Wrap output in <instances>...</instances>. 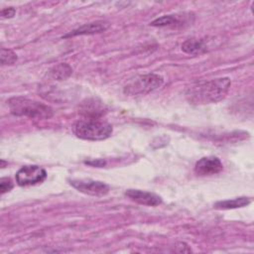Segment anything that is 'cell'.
Masks as SVG:
<instances>
[{"instance_id": "9", "label": "cell", "mask_w": 254, "mask_h": 254, "mask_svg": "<svg viewBox=\"0 0 254 254\" xmlns=\"http://www.w3.org/2000/svg\"><path fill=\"white\" fill-rule=\"evenodd\" d=\"M109 28V23L106 21H95L92 23L84 24L77 29L71 31L67 35H65L64 38H68V37H74V36H80V35H92V34H97L106 31Z\"/></svg>"}, {"instance_id": "11", "label": "cell", "mask_w": 254, "mask_h": 254, "mask_svg": "<svg viewBox=\"0 0 254 254\" xmlns=\"http://www.w3.org/2000/svg\"><path fill=\"white\" fill-rule=\"evenodd\" d=\"M251 202V199L246 196L236 197L233 199H226V200H220L215 202L214 207L218 209H232V208H238V207H244L248 205Z\"/></svg>"}, {"instance_id": "13", "label": "cell", "mask_w": 254, "mask_h": 254, "mask_svg": "<svg viewBox=\"0 0 254 254\" xmlns=\"http://www.w3.org/2000/svg\"><path fill=\"white\" fill-rule=\"evenodd\" d=\"M179 24H182V22L177 15H165L155 19L151 23L154 27H172Z\"/></svg>"}, {"instance_id": "4", "label": "cell", "mask_w": 254, "mask_h": 254, "mask_svg": "<svg viewBox=\"0 0 254 254\" xmlns=\"http://www.w3.org/2000/svg\"><path fill=\"white\" fill-rule=\"evenodd\" d=\"M164 83L163 76L155 73L140 75L124 87V93L128 95H145L150 93Z\"/></svg>"}, {"instance_id": "15", "label": "cell", "mask_w": 254, "mask_h": 254, "mask_svg": "<svg viewBox=\"0 0 254 254\" xmlns=\"http://www.w3.org/2000/svg\"><path fill=\"white\" fill-rule=\"evenodd\" d=\"M1 64H13L17 61V55L9 49H1Z\"/></svg>"}, {"instance_id": "16", "label": "cell", "mask_w": 254, "mask_h": 254, "mask_svg": "<svg viewBox=\"0 0 254 254\" xmlns=\"http://www.w3.org/2000/svg\"><path fill=\"white\" fill-rule=\"evenodd\" d=\"M13 189V183L9 178H2L0 180V190L4 194L7 191H10Z\"/></svg>"}, {"instance_id": "7", "label": "cell", "mask_w": 254, "mask_h": 254, "mask_svg": "<svg viewBox=\"0 0 254 254\" xmlns=\"http://www.w3.org/2000/svg\"><path fill=\"white\" fill-rule=\"evenodd\" d=\"M222 170L223 165L217 157H203L194 166V173L200 177L216 175Z\"/></svg>"}, {"instance_id": "1", "label": "cell", "mask_w": 254, "mask_h": 254, "mask_svg": "<svg viewBox=\"0 0 254 254\" xmlns=\"http://www.w3.org/2000/svg\"><path fill=\"white\" fill-rule=\"evenodd\" d=\"M230 85L231 81L228 77L200 81L190 86L186 95L192 104L215 103L226 96Z\"/></svg>"}, {"instance_id": "6", "label": "cell", "mask_w": 254, "mask_h": 254, "mask_svg": "<svg viewBox=\"0 0 254 254\" xmlns=\"http://www.w3.org/2000/svg\"><path fill=\"white\" fill-rule=\"evenodd\" d=\"M68 182L78 191L89 195L102 196L107 194L109 191V187L99 181H93L89 179H72Z\"/></svg>"}, {"instance_id": "8", "label": "cell", "mask_w": 254, "mask_h": 254, "mask_svg": "<svg viewBox=\"0 0 254 254\" xmlns=\"http://www.w3.org/2000/svg\"><path fill=\"white\" fill-rule=\"evenodd\" d=\"M125 195L129 197L131 200L148 206H156L162 203V198L156 193L144 191L140 190H127L125 192Z\"/></svg>"}, {"instance_id": "2", "label": "cell", "mask_w": 254, "mask_h": 254, "mask_svg": "<svg viewBox=\"0 0 254 254\" xmlns=\"http://www.w3.org/2000/svg\"><path fill=\"white\" fill-rule=\"evenodd\" d=\"M7 104L11 113L17 116L44 120L50 119L54 115V111L50 106L22 96L11 97L7 100Z\"/></svg>"}, {"instance_id": "12", "label": "cell", "mask_w": 254, "mask_h": 254, "mask_svg": "<svg viewBox=\"0 0 254 254\" xmlns=\"http://www.w3.org/2000/svg\"><path fill=\"white\" fill-rule=\"evenodd\" d=\"M71 73H72V68L67 64H64V63H61L55 65L50 70V76L53 79H57V80H64L67 77H69Z\"/></svg>"}, {"instance_id": "18", "label": "cell", "mask_w": 254, "mask_h": 254, "mask_svg": "<svg viewBox=\"0 0 254 254\" xmlns=\"http://www.w3.org/2000/svg\"><path fill=\"white\" fill-rule=\"evenodd\" d=\"M86 164L88 165H93V166H96V167H102L104 165V162L101 161V160H98V161H94V162H86Z\"/></svg>"}, {"instance_id": "10", "label": "cell", "mask_w": 254, "mask_h": 254, "mask_svg": "<svg viewBox=\"0 0 254 254\" xmlns=\"http://www.w3.org/2000/svg\"><path fill=\"white\" fill-rule=\"evenodd\" d=\"M206 43L202 39H189L182 44V50L189 55H199L206 52Z\"/></svg>"}, {"instance_id": "14", "label": "cell", "mask_w": 254, "mask_h": 254, "mask_svg": "<svg viewBox=\"0 0 254 254\" xmlns=\"http://www.w3.org/2000/svg\"><path fill=\"white\" fill-rule=\"evenodd\" d=\"M83 111H84V114L87 116V118L97 119V117L103 114V105L101 103H96V102L87 103Z\"/></svg>"}, {"instance_id": "17", "label": "cell", "mask_w": 254, "mask_h": 254, "mask_svg": "<svg viewBox=\"0 0 254 254\" xmlns=\"http://www.w3.org/2000/svg\"><path fill=\"white\" fill-rule=\"evenodd\" d=\"M16 13V10L13 7H9V8H5L1 11V17L5 18V19H9L12 18Z\"/></svg>"}, {"instance_id": "3", "label": "cell", "mask_w": 254, "mask_h": 254, "mask_svg": "<svg viewBox=\"0 0 254 254\" xmlns=\"http://www.w3.org/2000/svg\"><path fill=\"white\" fill-rule=\"evenodd\" d=\"M72 131L77 138L89 141H100L109 138L113 132L112 126L102 120L85 118L74 123Z\"/></svg>"}, {"instance_id": "5", "label": "cell", "mask_w": 254, "mask_h": 254, "mask_svg": "<svg viewBox=\"0 0 254 254\" xmlns=\"http://www.w3.org/2000/svg\"><path fill=\"white\" fill-rule=\"evenodd\" d=\"M46 178V171L43 168L36 165L23 166L16 173V182L21 187L34 186L36 184L44 182Z\"/></svg>"}]
</instances>
